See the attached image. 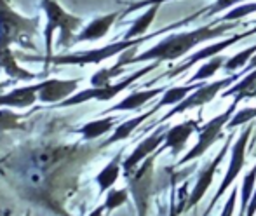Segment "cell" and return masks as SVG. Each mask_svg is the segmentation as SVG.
<instances>
[{"instance_id": "cell-35", "label": "cell", "mask_w": 256, "mask_h": 216, "mask_svg": "<svg viewBox=\"0 0 256 216\" xmlns=\"http://www.w3.org/2000/svg\"><path fill=\"white\" fill-rule=\"evenodd\" d=\"M162 2H172V0H143V2L132 4L131 7H128V9H126V12H124V14L134 12V10L142 9V7H150V6H154V4H162Z\"/></svg>"}, {"instance_id": "cell-32", "label": "cell", "mask_w": 256, "mask_h": 216, "mask_svg": "<svg viewBox=\"0 0 256 216\" xmlns=\"http://www.w3.org/2000/svg\"><path fill=\"white\" fill-rule=\"evenodd\" d=\"M128 200V190H110L104 200V210H115Z\"/></svg>"}, {"instance_id": "cell-5", "label": "cell", "mask_w": 256, "mask_h": 216, "mask_svg": "<svg viewBox=\"0 0 256 216\" xmlns=\"http://www.w3.org/2000/svg\"><path fill=\"white\" fill-rule=\"evenodd\" d=\"M160 64V61H155V63L148 64V66L142 68V70L134 72L132 75H129V77H126L124 80H120L118 84H108V86H103V88H91V89H84V91L77 92V94L70 96V98L63 100V102L60 103L58 106H74V105H80V103H86L89 102V100H98V102H110L112 98H115V96L118 94V92H122L124 89H128L131 84H134L136 80H138L140 77H143V75H146L148 72L155 70V68Z\"/></svg>"}, {"instance_id": "cell-15", "label": "cell", "mask_w": 256, "mask_h": 216, "mask_svg": "<svg viewBox=\"0 0 256 216\" xmlns=\"http://www.w3.org/2000/svg\"><path fill=\"white\" fill-rule=\"evenodd\" d=\"M38 89H40V82L37 86L20 88L7 92V94H0V106H18V108L32 106L38 100Z\"/></svg>"}, {"instance_id": "cell-6", "label": "cell", "mask_w": 256, "mask_h": 216, "mask_svg": "<svg viewBox=\"0 0 256 216\" xmlns=\"http://www.w3.org/2000/svg\"><path fill=\"white\" fill-rule=\"evenodd\" d=\"M237 105H239V102H236V100H234V103L228 106V110L223 112V114L218 115V117L211 118V120H209L208 124H206L204 128L200 129V132H199V142H197L196 146H194V148L190 150V152L186 154V156L178 162L180 166L186 164V162H190V160H194V159H199L200 156H204V154L208 152V148L212 145V143L216 142V140L222 138V129H223V126L228 124V122H230L232 115L236 114Z\"/></svg>"}, {"instance_id": "cell-21", "label": "cell", "mask_w": 256, "mask_h": 216, "mask_svg": "<svg viewBox=\"0 0 256 216\" xmlns=\"http://www.w3.org/2000/svg\"><path fill=\"white\" fill-rule=\"evenodd\" d=\"M157 112V108H152V110H148L146 114H143V115H138V117H134V118H129L128 122H122L120 126H118L117 129H115V132L114 134L108 138V142L104 143L103 146H108V145H112V143H115V142H120V140H126V138H129L131 136V132L134 131L136 128H138L140 124H143V122L146 120L148 117H152V115Z\"/></svg>"}, {"instance_id": "cell-33", "label": "cell", "mask_w": 256, "mask_h": 216, "mask_svg": "<svg viewBox=\"0 0 256 216\" xmlns=\"http://www.w3.org/2000/svg\"><path fill=\"white\" fill-rule=\"evenodd\" d=\"M239 2H244V0H216L214 6L200 10V16H202V14H206V16H216L218 12H223V10L230 9V7H234L236 4H239Z\"/></svg>"}, {"instance_id": "cell-17", "label": "cell", "mask_w": 256, "mask_h": 216, "mask_svg": "<svg viewBox=\"0 0 256 216\" xmlns=\"http://www.w3.org/2000/svg\"><path fill=\"white\" fill-rule=\"evenodd\" d=\"M118 12H112L106 14V16H102L98 20H92L80 34L75 37V42H86V40H100L104 35L108 34V30L112 28V24L115 23Z\"/></svg>"}, {"instance_id": "cell-34", "label": "cell", "mask_w": 256, "mask_h": 216, "mask_svg": "<svg viewBox=\"0 0 256 216\" xmlns=\"http://www.w3.org/2000/svg\"><path fill=\"white\" fill-rule=\"evenodd\" d=\"M236 199H237V188H234L228 197V200H226L225 206H223V211L220 216H232L234 214V210H236Z\"/></svg>"}, {"instance_id": "cell-11", "label": "cell", "mask_w": 256, "mask_h": 216, "mask_svg": "<svg viewBox=\"0 0 256 216\" xmlns=\"http://www.w3.org/2000/svg\"><path fill=\"white\" fill-rule=\"evenodd\" d=\"M80 78H74V80H60V78H49V80L40 82V89H38V100L42 103H58L63 100L70 98L74 91L77 89Z\"/></svg>"}, {"instance_id": "cell-25", "label": "cell", "mask_w": 256, "mask_h": 216, "mask_svg": "<svg viewBox=\"0 0 256 216\" xmlns=\"http://www.w3.org/2000/svg\"><path fill=\"white\" fill-rule=\"evenodd\" d=\"M225 58L223 56H212V58H209V61L208 63H204L202 66L199 68V70L194 74V77L188 80V84H196V82H199V80H206V78H209V77H212V75L216 74V72L220 70V68L225 64Z\"/></svg>"}, {"instance_id": "cell-22", "label": "cell", "mask_w": 256, "mask_h": 216, "mask_svg": "<svg viewBox=\"0 0 256 216\" xmlns=\"http://www.w3.org/2000/svg\"><path fill=\"white\" fill-rule=\"evenodd\" d=\"M202 84H186V86H180V88H169L166 89L164 96L160 98V102L155 105L157 110H160L162 106H168V105H178L180 102L186 98L192 91H196L197 88H200Z\"/></svg>"}, {"instance_id": "cell-36", "label": "cell", "mask_w": 256, "mask_h": 216, "mask_svg": "<svg viewBox=\"0 0 256 216\" xmlns=\"http://www.w3.org/2000/svg\"><path fill=\"white\" fill-rule=\"evenodd\" d=\"M254 213H256V192L253 199L250 200V204H248V216H254Z\"/></svg>"}, {"instance_id": "cell-29", "label": "cell", "mask_w": 256, "mask_h": 216, "mask_svg": "<svg viewBox=\"0 0 256 216\" xmlns=\"http://www.w3.org/2000/svg\"><path fill=\"white\" fill-rule=\"evenodd\" d=\"M254 182H256V164H254V168L248 172L242 182V188H240L242 190V197H240V216L248 210V204H250V199H251V196H253Z\"/></svg>"}, {"instance_id": "cell-24", "label": "cell", "mask_w": 256, "mask_h": 216, "mask_svg": "<svg viewBox=\"0 0 256 216\" xmlns=\"http://www.w3.org/2000/svg\"><path fill=\"white\" fill-rule=\"evenodd\" d=\"M118 172H120V164H118V157H115V159L96 176V183L100 185V192H106V190L117 182Z\"/></svg>"}, {"instance_id": "cell-28", "label": "cell", "mask_w": 256, "mask_h": 216, "mask_svg": "<svg viewBox=\"0 0 256 216\" xmlns=\"http://www.w3.org/2000/svg\"><path fill=\"white\" fill-rule=\"evenodd\" d=\"M122 68H124V66H120L118 63H115L112 68H103V70L96 72V74L91 77L92 88H103V86H108L112 78L122 74Z\"/></svg>"}, {"instance_id": "cell-30", "label": "cell", "mask_w": 256, "mask_h": 216, "mask_svg": "<svg viewBox=\"0 0 256 216\" xmlns=\"http://www.w3.org/2000/svg\"><path fill=\"white\" fill-rule=\"evenodd\" d=\"M20 115L12 114L10 110H0V131H10V129H23L20 124Z\"/></svg>"}, {"instance_id": "cell-39", "label": "cell", "mask_w": 256, "mask_h": 216, "mask_svg": "<svg viewBox=\"0 0 256 216\" xmlns=\"http://www.w3.org/2000/svg\"><path fill=\"white\" fill-rule=\"evenodd\" d=\"M26 216H30V213H28V214H26Z\"/></svg>"}, {"instance_id": "cell-37", "label": "cell", "mask_w": 256, "mask_h": 216, "mask_svg": "<svg viewBox=\"0 0 256 216\" xmlns=\"http://www.w3.org/2000/svg\"><path fill=\"white\" fill-rule=\"evenodd\" d=\"M103 210H104V206H102V208H96V210L92 211V213L89 214V216H102V214H103Z\"/></svg>"}, {"instance_id": "cell-12", "label": "cell", "mask_w": 256, "mask_h": 216, "mask_svg": "<svg viewBox=\"0 0 256 216\" xmlns=\"http://www.w3.org/2000/svg\"><path fill=\"white\" fill-rule=\"evenodd\" d=\"M232 138H234V134H230L228 138H226V145L223 146L222 150H220V154H218V156H216V159L212 160L211 164H209L208 168H206L204 171L199 174V180H197L196 186H194L192 194H190L188 204H186V206H185V210H190V208L197 206V202H199V200L204 197V194L208 192L209 185H211L212 178H214V172H216V169H218V166L222 164V160L225 159L226 148H228V145H230V140H232Z\"/></svg>"}, {"instance_id": "cell-23", "label": "cell", "mask_w": 256, "mask_h": 216, "mask_svg": "<svg viewBox=\"0 0 256 216\" xmlns=\"http://www.w3.org/2000/svg\"><path fill=\"white\" fill-rule=\"evenodd\" d=\"M117 118L115 117H106V118H100V120H92V122H88L86 126H82L80 131L82 136L86 140H94V138H100L103 136L104 132H108L112 128L115 126Z\"/></svg>"}, {"instance_id": "cell-4", "label": "cell", "mask_w": 256, "mask_h": 216, "mask_svg": "<svg viewBox=\"0 0 256 216\" xmlns=\"http://www.w3.org/2000/svg\"><path fill=\"white\" fill-rule=\"evenodd\" d=\"M42 9H44L46 16H48V26H46V68L49 66V61L52 58V34L54 30L60 28L61 30V37H60V46H70L74 34L82 23L80 16H74V14H68L56 0H42L40 2Z\"/></svg>"}, {"instance_id": "cell-26", "label": "cell", "mask_w": 256, "mask_h": 216, "mask_svg": "<svg viewBox=\"0 0 256 216\" xmlns=\"http://www.w3.org/2000/svg\"><path fill=\"white\" fill-rule=\"evenodd\" d=\"M254 54H256V44L248 49H244V51L237 52L236 56H232L230 60H226L225 64H223V68H225V72H236V70H239V68H244L246 63L254 56Z\"/></svg>"}, {"instance_id": "cell-18", "label": "cell", "mask_w": 256, "mask_h": 216, "mask_svg": "<svg viewBox=\"0 0 256 216\" xmlns=\"http://www.w3.org/2000/svg\"><path fill=\"white\" fill-rule=\"evenodd\" d=\"M0 68L9 77L18 78V80H32V78H35L34 74L26 72L16 63V58H14V54L9 48H0Z\"/></svg>"}, {"instance_id": "cell-31", "label": "cell", "mask_w": 256, "mask_h": 216, "mask_svg": "<svg viewBox=\"0 0 256 216\" xmlns=\"http://www.w3.org/2000/svg\"><path fill=\"white\" fill-rule=\"evenodd\" d=\"M251 118H256V108H242V110L236 112V114L232 115V118H230V122L226 126H228L230 129H234V128H237V126L250 122Z\"/></svg>"}, {"instance_id": "cell-27", "label": "cell", "mask_w": 256, "mask_h": 216, "mask_svg": "<svg viewBox=\"0 0 256 216\" xmlns=\"http://www.w3.org/2000/svg\"><path fill=\"white\" fill-rule=\"evenodd\" d=\"M256 12V2H250V4H242V6L239 7H234L232 10H228V12L225 14V16H222L220 20H216L212 24H218V23H230V21H239L242 20V18L250 16V14Z\"/></svg>"}, {"instance_id": "cell-16", "label": "cell", "mask_w": 256, "mask_h": 216, "mask_svg": "<svg viewBox=\"0 0 256 216\" xmlns=\"http://www.w3.org/2000/svg\"><path fill=\"white\" fill-rule=\"evenodd\" d=\"M166 89L168 88H155V89H148V91H136V92H131L129 96H126L120 103L114 105L112 108H108L104 114L108 112H128V110H138L142 108L145 103H148L150 100H154L155 96L158 94H164Z\"/></svg>"}, {"instance_id": "cell-2", "label": "cell", "mask_w": 256, "mask_h": 216, "mask_svg": "<svg viewBox=\"0 0 256 216\" xmlns=\"http://www.w3.org/2000/svg\"><path fill=\"white\" fill-rule=\"evenodd\" d=\"M40 18H24L10 9L7 0H0V48L18 44L21 48L35 49L34 35L37 34Z\"/></svg>"}, {"instance_id": "cell-8", "label": "cell", "mask_w": 256, "mask_h": 216, "mask_svg": "<svg viewBox=\"0 0 256 216\" xmlns=\"http://www.w3.org/2000/svg\"><path fill=\"white\" fill-rule=\"evenodd\" d=\"M251 132H253V126H248V129L242 132V134L239 136V140L236 142V145H234L232 148V160H230V166H228V171H226L225 178H223L222 185H220L218 192H216V196L212 197L211 204H209V208L206 210L204 216L209 214V211L212 210V208L216 206V202L220 200V197L225 194V190L228 188L230 185H232L234 182H236L237 174L240 172V169L244 168V164H246V146H248V140H250Z\"/></svg>"}, {"instance_id": "cell-3", "label": "cell", "mask_w": 256, "mask_h": 216, "mask_svg": "<svg viewBox=\"0 0 256 216\" xmlns=\"http://www.w3.org/2000/svg\"><path fill=\"white\" fill-rule=\"evenodd\" d=\"M194 18H190V20H185V21H180V23L176 24H171V26L168 28H162V30H157L155 34H150V35H145V37H138V38H131V40H120V42H114V44H108L104 46V48H100V49H91V51H84V52H75V54H63V56H52L51 61H49V64H80V66H84V64H100L102 61L108 60V58L115 56V54H120L124 51H128V49L134 48V46H140L143 44V42L150 40V38L157 37V35L164 34V32L168 30H172V28H178L182 26V24H186L190 23Z\"/></svg>"}, {"instance_id": "cell-19", "label": "cell", "mask_w": 256, "mask_h": 216, "mask_svg": "<svg viewBox=\"0 0 256 216\" xmlns=\"http://www.w3.org/2000/svg\"><path fill=\"white\" fill-rule=\"evenodd\" d=\"M226 96H236V102H240L244 98H254L256 96V68L248 72V75L240 82L228 89V91L222 92V98Z\"/></svg>"}, {"instance_id": "cell-14", "label": "cell", "mask_w": 256, "mask_h": 216, "mask_svg": "<svg viewBox=\"0 0 256 216\" xmlns=\"http://www.w3.org/2000/svg\"><path fill=\"white\" fill-rule=\"evenodd\" d=\"M196 129H197V120H186V122H182V124L174 126V128L168 129V132H166V143L160 150L171 148L174 156L180 154Z\"/></svg>"}, {"instance_id": "cell-38", "label": "cell", "mask_w": 256, "mask_h": 216, "mask_svg": "<svg viewBox=\"0 0 256 216\" xmlns=\"http://www.w3.org/2000/svg\"><path fill=\"white\" fill-rule=\"evenodd\" d=\"M6 86H9V80H7V82H0V89H4Z\"/></svg>"}, {"instance_id": "cell-13", "label": "cell", "mask_w": 256, "mask_h": 216, "mask_svg": "<svg viewBox=\"0 0 256 216\" xmlns=\"http://www.w3.org/2000/svg\"><path fill=\"white\" fill-rule=\"evenodd\" d=\"M162 142H166L164 128H160L157 132H154L152 136H148L146 140H143V142L136 146L134 152H132L131 156L124 160V164H122V166H124V169H126V174H131L132 169H134L143 159H146L150 154L155 152V150H157V146L160 145Z\"/></svg>"}, {"instance_id": "cell-20", "label": "cell", "mask_w": 256, "mask_h": 216, "mask_svg": "<svg viewBox=\"0 0 256 216\" xmlns=\"http://www.w3.org/2000/svg\"><path fill=\"white\" fill-rule=\"evenodd\" d=\"M158 9H160V4H154L146 9V12H143L134 23L131 24V28L128 30V34L124 35L126 40H131V38L143 37V34H146V30L150 28V24L154 23L155 16H157Z\"/></svg>"}, {"instance_id": "cell-10", "label": "cell", "mask_w": 256, "mask_h": 216, "mask_svg": "<svg viewBox=\"0 0 256 216\" xmlns=\"http://www.w3.org/2000/svg\"><path fill=\"white\" fill-rule=\"evenodd\" d=\"M254 34H256V26L253 28V30L244 32V34L234 35V37L226 38V40H222V42H216V44L208 46V48H204V49H200V51L194 52L192 56H190L188 60H186V63H182L180 66H176L174 70H171L169 74H166V77H169V78L176 77V75H180V74H183V72L190 70V68H192L194 64L197 63V61H204V60H209V58H212V56H218L220 52L225 51V49H228L230 46H234L236 42L242 40V38L250 37V35H254Z\"/></svg>"}, {"instance_id": "cell-7", "label": "cell", "mask_w": 256, "mask_h": 216, "mask_svg": "<svg viewBox=\"0 0 256 216\" xmlns=\"http://www.w3.org/2000/svg\"><path fill=\"white\" fill-rule=\"evenodd\" d=\"M239 77H240V75L236 74V75H230V77L222 78V80L211 82V84H202L200 88H197L196 91L192 92V94L186 96V98L183 100V102H180L178 105H174V108H172V110H169L168 114H166L164 117H162L158 122L168 120V118L174 117V115L182 114V112H185V110H190V108L208 105L209 102H212V100L216 98V94H218V92L222 91L223 88H226V86L234 84V82H236Z\"/></svg>"}, {"instance_id": "cell-1", "label": "cell", "mask_w": 256, "mask_h": 216, "mask_svg": "<svg viewBox=\"0 0 256 216\" xmlns=\"http://www.w3.org/2000/svg\"><path fill=\"white\" fill-rule=\"evenodd\" d=\"M239 26V21H230V23H220V24H208V26L196 28L192 32H182V34H172L169 37H166L164 40H160L157 46H154L148 51L138 54V56L129 58V49L128 52L124 51L117 63L120 66L131 63H142V61H174L178 58L185 56L192 51L196 46L202 44L206 40H212V38L223 37L228 30Z\"/></svg>"}, {"instance_id": "cell-9", "label": "cell", "mask_w": 256, "mask_h": 216, "mask_svg": "<svg viewBox=\"0 0 256 216\" xmlns=\"http://www.w3.org/2000/svg\"><path fill=\"white\" fill-rule=\"evenodd\" d=\"M152 169H154V159L150 157L138 169V172L134 176H128L140 216H146V210H148L150 186H152Z\"/></svg>"}]
</instances>
